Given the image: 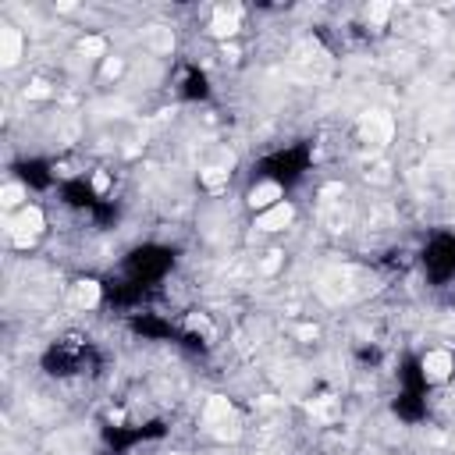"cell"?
Listing matches in <instances>:
<instances>
[{
	"label": "cell",
	"mask_w": 455,
	"mask_h": 455,
	"mask_svg": "<svg viewBox=\"0 0 455 455\" xmlns=\"http://www.w3.org/2000/svg\"><path fill=\"white\" fill-rule=\"evenodd\" d=\"M50 93H54V89H50V86H47L43 79H36L33 86H26V96H29V100H47Z\"/></svg>",
	"instance_id": "cell-18"
},
{
	"label": "cell",
	"mask_w": 455,
	"mask_h": 455,
	"mask_svg": "<svg viewBox=\"0 0 455 455\" xmlns=\"http://www.w3.org/2000/svg\"><path fill=\"white\" fill-rule=\"evenodd\" d=\"M292 217H296L292 203H278V206H271V210H264L257 217V228H260V232H281V228L292 224Z\"/></svg>",
	"instance_id": "cell-6"
},
{
	"label": "cell",
	"mask_w": 455,
	"mask_h": 455,
	"mask_svg": "<svg viewBox=\"0 0 455 455\" xmlns=\"http://www.w3.org/2000/svg\"><path fill=\"white\" fill-rule=\"evenodd\" d=\"M79 54H82L86 61L103 57V54H107V40H103V36H86V40L79 43Z\"/></svg>",
	"instance_id": "cell-14"
},
{
	"label": "cell",
	"mask_w": 455,
	"mask_h": 455,
	"mask_svg": "<svg viewBox=\"0 0 455 455\" xmlns=\"http://www.w3.org/2000/svg\"><path fill=\"white\" fill-rule=\"evenodd\" d=\"M310 412L320 416V420H335V416H338V405H335V398H317V402L310 405Z\"/></svg>",
	"instance_id": "cell-16"
},
{
	"label": "cell",
	"mask_w": 455,
	"mask_h": 455,
	"mask_svg": "<svg viewBox=\"0 0 455 455\" xmlns=\"http://www.w3.org/2000/svg\"><path fill=\"white\" fill-rule=\"evenodd\" d=\"M232 416H235V409H232V402H228V398H220V395L206 398V409H203V423H206L210 430H217L224 420H232Z\"/></svg>",
	"instance_id": "cell-9"
},
{
	"label": "cell",
	"mask_w": 455,
	"mask_h": 455,
	"mask_svg": "<svg viewBox=\"0 0 455 455\" xmlns=\"http://www.w3.org/2000/svg\"><path fill=\"white\" fill-rule=\"evenodd\" d=\"M224 57L228 61H239V47H224Z\"/></svg>",
	"instance_id": "cell-24"
},
{
	"label": "cell",
	"mask_w": 455,
	"mask_h": 455,
	"mask_svg": "<svg viewBox=\"0 0 455 455\" xmlns=\"http://www.w3.org/2000/svg\"><path fill=\"white\" fill-rule=\"evenodd\" d=\"M388 15H391V4H388V0H377V4H370V8H366V18H370L373 26L388 22Z\"/></svg>",
	"instance_id": "cell-17"
},
{
	"label": "cell",
	"mask_w": 455,
	"mask_h": 455,
	"mask_svg": "<svg viewBox=\"0 0 455 455\" xmlns=\"http://www.w3.org/2000/svg\"><path fill=\"white\" fill-rule=\"evenodd\" d=\"M93 185H96V192H107L111 178H107V174H96V178H93Z\"/></svg>",
	"instance_id": "cell-23"
},
{
	"label": "cell",
	"mask_w": 455,
	"mask_h": 455,
	"mask_svg": "<svg viewBox=\"0 0 455 455\" xmlns=\"http://www.w3.org/2000/svg\"><path fill=\"white\" fill-rule=\"evenodd\" d=\"M359 135H363L366 146L384 150V146L391 142V135H395V118H391L388 111H366V114L359 118Z\"/></svg>",
	"instance_id": "cell-1"
},
{
	"label": "cell",
	"mask_w": 455,
	"mask_h": 455,
	"mask_svg": "<svg viewBox=\"0 0 455 455\" xmlns=\"http://www.w3.org/2000/svg\"><path fill=\"white\" fill-rule=\"evenodd\" d=\"M228 174H232V171H224V167L210 164V167H203V171H199V181H203L210 192H217V189H224V185H228Z\"/></svg>",
	"instance_id": "cell-12"
},
{
	"label": "cell",
	"mask_w": 455,
	"mask_h": 455,
	"mask_svg": "<svg viewBox=\"0 0 455 455\" xmlns=\"http://www.w3.org/2000/svg\"><path fill=\"white\" fill-rule=\"evenodd\" d=\"M356 278H359V274H356L352 267H338V271L324 274V281H320V296H324L327 303L352 299V296H356V288H352V281H356Z\"/></svg>",
	"instance_id": "cell-2"
},
{
	"label": "cell",
	"mask_w": 455,
	"mask_h": 455,
	"mask_svg": "<svg viewBox=\"0 0 455 455\" xmlns=\"http://www.w3.org/2000/svg\"><path fill=\"white\" fill-rule=\"evenodd\" d=\"M278 203H281V185L278 181H260V185L249 189V206L253 210H271Z\"/></svg>",
	"instance_id": "cell-8"
},
{
	"label": "cell",
	"mask_w": 455,
	"mask_h": 455,
	"mask_svg": "<svg viewBox=\"0 0 455 455\" xmlns=\"http://www.w3.org/2000/svg\"><path fill=\"white\" fill-rule=\"evenodd\" d=\"M22 47H26V40L15 26H0V64L15 68L18 57H22Z\"/></svg>",
	"instance_id": "cell-5"
},
{
	"label": "cell",
	"mask_w": 455,
	"mask_h": 455,
	"mask_svg": "<svg viewBox=\"0 0 455 455\" xmlns=\"http://www.w3.org/2000/svg\"><path fill=\"white\" fill-rule=\"evenodd\" d=\"M146 47H150L153 54H171V47H174L171 29H164V26H150V29H146Z\"/></svg>",
	"instance_id": "cell-10"
},
{
	"label": "cell",
	"mask_w": 455,
	"mask_h": 455,
	"mask_svg": "<svg viewBox=\"0 0 455 455\" xmlns=\"http://www.w3.org/2000/svg\"><path fill=\"white\" fill-rule=\"evenodd\" d=\"M8 232H11V239H15L18 246H29V242L43 232V210H40V206H26V210L8 224Z\"/></svg>",
	"instance_id": "cell-3"
},
{
	"label": "cell",
	"mask_w": 455,
	"mask_h": 455,
	"mask_svg": "<svg viewBox=\"0 0 455 455\" xmlns=\"http://www.w3.org/2000/svg\"><path fill=\"white\" fill-rule=\"evenodd\" d=\"M420 366H423V377H427L430 384H441V381H448V373L455 370V359H451L448 349H430Z\"/></svg>",
	"instance_id": "cell-4"
},
{
	"label": "cell",
	"mask_w": 455,
	"mask_h": 455,
	"mask_svg": "<svg viewBox=\"0 0 455 455\" xmlns=\"http://www.w3.org/2000/svg\"><path fill=\"white\" fill-rule=\"evenodd\" d=\"M75 303H79L82 310H93V306L100 303V285H96V281H89V278H86V281H79V285H75Z\"/></svg>",
	"instance_id": "cell-11"
},
{
	"label": "cell",
	"mask_w": 455,
	"mask_h": 455,
	"mask_svg": "<svg viewBox=\"0 0 455 455\" xmlns=\"http://www.w3.org/2000/svg\"><path fill=\"white\" fill-rule=\"evenodd\" d=\"M213 434H217L220 441H239V437H242V420H239V416L224 420V423H220V427H217Z\"/></svg>",
	"instance_id": "cell-15"
},
{
	"label": "cell",
	"mask_w": 455,
	"mask_h": 455,
	"mask_svg": "<svg viewBox=\"0 0 455 455\" xmlns=\"http://www.w3.org/2000/svg\"><path fill=\"white\" fill-rule=\"evenodd\" d=\"M189 331H199V335H206V338L213 335V331H210V320H206V317H189Z\"/></svg>",
	"instance_id": "cell-21"
},
{
	"label": "cell",
	"mask_w": 455,
	"mask_h": 455,
	"mask_svg": "<svg viewBox=\"0 0 455 455\" xmlns=\"http://www.w3.org/2000/svg\"><path fill=\"white\" fill-rule=\"evenodd\" d=\"M296 338L299 342H317V327L313 324H303V327H296Z\"/></svg>",
	"instance_id": "cell-22"
},
{
	"label": "cell",
	"mask_w": 455,
	"mask_h": 455,
	"mask_svg": "<svg viewBox=\"0 0 455 455\" xmlns=\"http://www.w3.org/2000/svg\"><path fill=\"white\" fill-rule=\"evenodd\" d=\"M239 22H242V11L239 8H217L213 18H210V33L228 40V36H235L239 33Z\"/></svg>",
	"instance_id": "cell-7"
},
{
	"label": "cell",
	"mask_w": 455,
	"mask_h": 455,
	"mask_svg": "<svg viewBox=\"0 0 455 455\" xmlns=\"http://www.w3.org/2000/svg\"><path fill=\"white\" fill-rule=\"evenodd\" d=\"M278 267H281V253H278V249H274V253H267V260H264V264H260V271H264V274H274V271H278Z\"/></svg>",
	"instance_id": "cell-20"
},
{
	"label": "cell",
	"mask_w": 455,
	"mask_h": 455,
	"mask_svg": "<svg viewBox=\"0 0 455 455\" xmlns=\"http://www.w3.org/2000/svg\"><path fill=\"white\" fill-rule=\"evenodd\" d=\"M121 72H125V61H121V57H111V61L103 64V75H107V79H118Z\"/></svg>",
	"instance_id": "cell-19"
},
{
	"label": "cell",
	"mask_w": 455,
	"mask_h": 455,
	"mask_svg": "<svg viewBox=\"0 0 455 455\" xmlns=\"http://www.w3.org/2000/svg\"><path fill=\"white\" fill-rule=\"evenodd\" d=\"M22 199H26V189H22L18 181H11V185H4V189H0V206H4V210L22 206Z\"/></svg>",
	"instance_id": "cell-13"
}]
</instances>
